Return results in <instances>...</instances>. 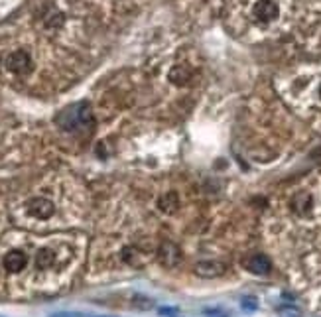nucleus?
<instances>
[{
	"instance_id": "10",
	"label": "nucleus",
	"mask_w": 321,
	"mask_h": 317,
	"mask_svg": "<svg viewBox=\"0 0 321 317\" xmlns=\"http://www.w3.org/2000/svg\"><path fill=\"white\" fill-rule=\"evenodd\" d=\"M54 260H55V254H54L52 248H42V250L38 252V256H36V264H38V268H42V270L50 268V266L54 264Z\"/></svg>"
},
{
	"instance_id": "14",
	"label": "nucleus",
	"mask_w": 321,
	"mask_h": 317,
	"mask_svg": "<svg viewBox=\"0 0 321 317\" xmlns=\"http://www.w3.org/2000/svg\"><path fill=\"white\" fill-rule=\"evenodd\" d=\"M158 313L160 315H168V317H180V309H176V307H160Z\"/></svg>"
},
{
	"instance_id": "7",
	"label": "nucleus",
	"mask_w": 321,
	"mask_h": 317,
	"mask_svg": "<svg viewBox=\"0 0 321 317\" xmlns=\"http://www.w3.org/2000/svg\"><path fill=\"white\" fill-rule=\"evenodd\" d=\"M244 264H246V268H248L252 274H258V276L268 274V272H270V268H272V264H270L268 256H264V254H254V256H252V258H248Z\"/></svg>"
},
{
	"instance_id": "9",
	"label": "nucleus",
	"mask_w": 321,
	"mask_h": 317,
	"mask_svg": "<svg viewBox=\"0 0 321 317\" xmlns=\"http://www.w3.org/2000/svg\"><path fill=\"white\" fill-rule=\"evenodd\" d=\"M158 207H160V211H164V213H176L178 207H180L178 193H176V191H168L162 199L158 201Z\"/></svg>"
},
{
	"instance_id": "15",
	"label": "nucleus",
	"mask_w": 321,
	"mask_h": 317,
	"mask_svg": "<svg viewBox=\"0 0 321 317\" xmlns=\"http://www.w3.org/2000/svg\"><path fill=\"white\" fill-rule=\"evenodd\" d=\"M205 317H227V315L221 311H205Z\"/></svg>"
},
{
	"instance_id": "11",
	"label": "nucleus",
	"mask_w": 321,
	"mask_h": 317,
	"mask_svg": "<svg viewBox=\"0 0 321 317\" xmlns=\"http://www.w3.org/2000/svg\"><path fill=\"white\" fill-rule=\"evenodd\" d=\"M292 207L297 211V213H307L309 207H311V197L307 193H297L292 201Z\"/></svg>"
},
{
	"instance_id": "2",
	"label": "nucleus",
	"mask_w": 321,
	"mask_h": 317,
	"mask_svg": "<svg viewBox=\"0 0 321 317\" xmlns=\"http://www.w3.org/2000/svg\"><path fill=\"white\" fill-rule=\"evenodd\" d=\"M4 63H6V67H8L12 73H16V75H26V73L32 71V57H30V53L24 52V50L12 52V53L6 57Z\"/></svg>"
},
{
	"instance_id": "13",
	"label": "nucleus",
	"mask_w": 321,
	"mask_h": 317,
	"mask_svg": "<svg viewBox=\"0 0 321 317\" xmlns=\"http://www.w3.org/2000/svg\"><path fill=\"white\" fill-rule=\"evenodd\" d=\"M278 315H280V317H301V315H299V311H297V309H294V307H280Z\"/></svg>"
},
{
	"instance_id": "6",
	"label": "nucleus",
	"mask_w": 321,
	"mask_h": 317,
	"mask_svg": "<svg viewBox=\"0 0 321 317\" xmlns=\"http://www.w3.org/2000/svg\"><path fill=\"white\" fill-rule=\"evenodd\" d=\"M26 264H28V258H26V254L20 252V250H12V252H8L6 258H4V268H6L8 272H12V274L22 272V270L26 268Z\"/></svg>"
},
{
	"instance_id": "8",
	"label": "nucleus",
	"mask_w": 321,
	"mask_h": 317,
	"mask_svg": "<svg viewBox=\"0 0 321 317\" xmlns=\"http://www.w3.org/2000/svg\"><path fill=\"white\" fill-rule=\"evenodd\" d=\"M168 77H170V81L174 83V85H187L189 81H191V77H193V71L187 67V65H174L172 69H170V73H168Z\"/></svg>"
},
{
	"instance_id": "16",
	"label": "nucleus",
	"mask_w": 321,
	"mask_h": 317,
	"mask_svg": "<svg viewBox=\"0 0 321 317\" xmlns=\"http://www.w3.org/2000/svg\"><path fill=\"white\" fill-rule=\"evenodd\" d=\"M319 97H321V87H319Z\"/></svg>"
},
{
	"instance_id": "4",
	"label": "nucleus",
	"mask_w": 321,
	"mask_h": 317,
	"mask_svg": "<svg viewBox=\"0 0 321 317\" xmlns=\"http://www.w3.org/2000/svg\"><path fill=\"white\" fill-rule=\"evenodd\" d=\"M28 211H30V215H34L38 219H50L55 213V207L46 197H34L28 201Z\"/></svg>"
},
{
	"instance_id": "12",
	"label": "nucleus",
	"mask_w": 321,
	"mask_h": 317,
	"mask_svg": "<svg viewBox=\"0 0 321 317\" xmlns=\"http://www.w3.org/2000/svg\"><path fill=\"white\" fill-rule=\"evenodd\" d=\"M241 307H242L244 311H254V309L258 307V303H256L254 297H244V299L241 301Z\"/></svg>"
},
{
	"instance_id": "1",
	"label": "nucleus",
	"mask_w": 321,
	"mask_h": 317,
	"mask_svg": "<svg viewBox=\"0 0 321 317\" xmlns=\"http://www.w3.org/2000/svg\"><path fill=\"white\" fill-rule=\"evenodd\" d=\"M158 260L164 268H176L182 260V250L176 242L172 240H164L158 248Z\"/></svg>"
},
{
	"instance_id": "3",
	"label": "nucleus",
	"mask_w": 321,
	"mask_h": 317,
	"mask_svg": "<svg viewBox=\"0 0 321 317\" xmlns=\"http://www.w3.org/2000/svg\"><path fill=\"white\" fill-rule=\"evenodd\" d=\"M252 14L260 22H272L278 18L280 10H278V4L274 0H258V2L252 6Z\"/></svg>"
},
{
	"instance_id": "5",
	"label": "nucleus",
	"mask_w": 321,
	"mask_h": 317,
	"mask_svg": "<svg viewBox=\"0 0 321 317\" xmlns=\"http://www.w3.org/2000/svg\"><path fill=\"white\" fill-rule=\"evenodd\" d=\"M225 270H227V266L219 260H205L195 266V274L201 278H219L225 274Z\"/></svg>"
}]
</instances>
